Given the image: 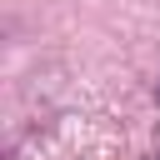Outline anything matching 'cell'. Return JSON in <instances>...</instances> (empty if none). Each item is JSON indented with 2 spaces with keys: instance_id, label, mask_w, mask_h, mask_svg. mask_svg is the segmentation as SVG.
I'll return each mask as SVG.
<instances>
[{
  "instance_id": "1",
  "label": "cell",
  "mask_w": 160,
  "mask_h": 160,
  "mask_svg": "<svg viewBox=\"0 0 160 160\" xmlns=\"http://www.w3.org/2000/svg\"><path fill=\"white\" fill-rule=\"evenodd\" d=\"M155 100H160V90H155Z\"/></svg>"
},
{
  "instance_id": "2",
  "label": "cell",
  "mask_w": 160,
  "mask_h": 160,
  "mask_svg": "<svg viewBox=\"0 0 160 160\" xmlns=\"http://www.w3.org/2000/svg\"><path fill=\"white\" fill-rule=\"evenodd\" d=\"M155 160H160V150H155Z\"/></svg>"
}]
</instances>
